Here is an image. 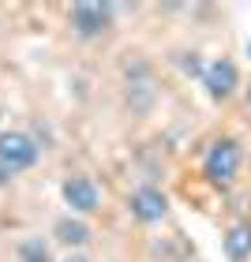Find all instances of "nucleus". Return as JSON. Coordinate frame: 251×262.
<instances>
[{
	"label": "nucleus",
	"mask_w": 251,
	"mask_h": 262,
	"mask_svg": "<svg viewBox=\"0 0 251 262\" xmlns=\"http://www.w3.org/2000/svg\"><path fill=\"white\" fill-rule=\"evenodd\" d=\"M240 142H233V139H218L210 146L206 154V161H202V172L210 176L214 184H233L236 180V172H240Z\"/></svg>",
	"instance_id": "f257e3e1"
},
{
	"label": "nucleus",
	"mask_w": 251,
	"mask_h": 262,
	"mask_svg": "<svg viewBox=\"0 0 251 262\" xmlns=\"http://www.w3.org/2000/svg\"><path fill=\"white\" fill-rule=\"evenodd\" d=\"M38 161V146L23 131H0V165L8 172H23Z\"/></svg>",
	"instance_id": "f03ea898"
},
{
	"label": "nucleus",
	"mask_w": 251,
	"mask_h": 262,
	"mask_svg": "<svg viewBox=\"0 0 251 262\" xmlns=\"http://www.w3.org/2000/svg\"><path fill=\"white\" fill-rule=\"evenodd\" d=\"M113 23V8L109 4H75L71 8V27L82 38H98V34L109 30Z\"/></svg>",
	"instance_id": "7ed1b4c3"
},
{
	"label": "nucleus",
	"mask_w": 251,
	"mask_h": 262,
	"mask_svg": "<svg viewBox=\"0 0 251 262\" xmlns=\"http://www.w3.org/2000/svg\"><path fill=\"white\" fill-rule=\"evenodd\" d=\"M202 86L210 90V98H218V101H225L229 94L240 86V71H236V64L233 60H214V64H206V71H202Z\"/></svg>",
	"instance_id": "20e7f679"
},
{
	"label": "nucleus",
	"mask_w": 251,
	"mask_h": 262,
	"mask_svg": "<svg viewBox=\"0 0 251 262\" xmlns=\"http://www.w3.org/2000/svg\"><path fill=\"white\" fill-rule=\"evenodd\" d=\"M165 206H169V199H165L158 187H139V191L131 195V213H135L142 225L161 221L165 217Z\"/></svg>",
	"instance_id": "39448f33"
},
{
	"label": "nucleus",
	"mask_w": 251,
	"mask_h": 262,
	"mask_svg": "<svg viewBox=\"0 0 251 262\" xmlns=\"http://www.w3.org/2000/svg\"><path fill=\"white\" fill-rule=\"evenodd\" d=\"M64 202L79 213H94L98 210V187H94L87 176H71L64 184Z\"/></svg>",
	"instance_id": "423d86ee"
},
{
	"label": "nucleus",
	"mask_w": 251,
	"mask_h": 262,
	"mask_svg": "<svg viewBox=\"0 0 251 262\" xmlns=\"http://www.w3.org/2000/svg\"><path fill=\"white\" fill-rule=\"evenodd\" d=\"M225 255H229V262L251 258V225H233L225 232Z\"/></svg>",
	"instance_id": "0eeeda50"
},
{
	"label": "nucleus",
	"mask_w": 251,
	"mask_h": 262,
	"mask_svg": "<svg viewBox=\"0 0 251 262\" xmlns=\"http://www.w3.org/2000/svg\"><path fill=\"white\" fill-rule=\"evenodd\" d=\"M53 232H56V240H60V244H71V247H79V244L90 240V229L82 221H71V217H60Z\"/></svg>",
	"instance_id": "6e6552de"
},
{
	"label": "nucleus",
	"mask_w": 251,
	"mask_h": 262,
	"mask_svg": "<svg viewBox=\"0 0 251 262\" xmlns=\"http://www.w3.org/2000/svg\"><path fill=\"white\" fill-rule=\"evenodd\" d=\"M19 258H23V262H53V258H49V247H45L41 240L19 244Z\"/></svg>",
	"instance_id": "1a4fd4ad"
},
{
	"label": "nucleus",
	"mask_w": 251,
	"mask_h": 262,
	"mask_svg": "<svg viewBox=\"0 0 251 262\" xmlns=\"http://www.w3.org/2000/svg\"><path fill=\"white\" fill-rule=\"evenodd\" d=\"M8 176H11V172L4 169V165H0V184H4V180H8Z\"/></svg>",
	"instance_id": "9d476101"
},
{
	"label": "nucleus",
	"mask_w": 251,
	"mask_h": 262,
	"mask_svg": "<svg viewBox=\"0 0 251 262\" xmlns=\"http://www.w3.org/2000/svg\"><path fill=\"white\" fill-rule=\"evenodd\" d=\"M68 262H90V258H68Z\"/></svg>",
	"instance_id": "9b49d317"
},
{
	"label": "nucleus",
	"mask_w": 251,
	"mask_h": 262,
	"mask_svg": "<svg viewBox=\"0 0 251 262\" xmlns=\"http://www.w3.org/2000/svg\"><path fill=\"white\" fill-rule=\"evenodd\" d=\"M247 109H251V90H247Z\"/></svg>",
	"instance_id": "f8f14e48"
},
{
	"label": "nucleus",
	"mask_w": 251,
	"mask_h": 262,
	"mask_svg": "<svg viewBox=\"0 0 251 262\" xmlns=\"http://www.w3.org/2000/svg\"><path fill=\"white\" fill-rule=\"evenodd\" d=\"M247 56H251V41H247Z\"/></svg>",
	"instance_id": "ddd939ff"
}]
</instances>
